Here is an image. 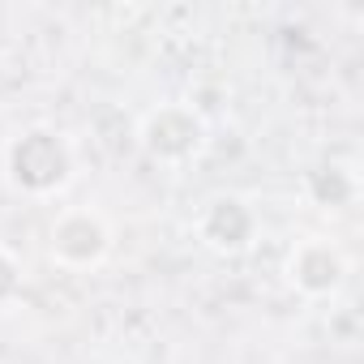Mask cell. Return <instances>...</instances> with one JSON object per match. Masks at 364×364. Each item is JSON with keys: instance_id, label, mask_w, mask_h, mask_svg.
I'll return each mask as SVG.
<instances>
[{"instance_id": "obj_2", "label": "cell", "mask_w": 364, "mask_h": 364, "mask_svg": "<svg viewBox=\"0 0 364 364\" xmlns=\"http://www.w3.org/2000/svg\"><path fill=\"white\" fill-rule=\"evenodd\" d=\"M137 146L163 167H185L206 150V120L189 103H159L141 116Z\"/></svg>"}, {"instance_id": "obj_5", "label": "cell", "mask_w": 364, "mask_h": 364, "mask_svg": "<svg viewBox=\"0 0 364 364\" xmlns=\"http://www.w3.org/2000/svg\"><path fill=\"white\" fill-rule=\"evenodd\" d=\"M198 240L210 253L236 257V253L253 249V240H257V210L236 193H219L198 215Z\"/></svg>"}, {"instance_id": "obj_3", "label": "cell", "mask_w": 364, "mask_h": 364, "mask_svg": "<svg viewBox=\"0 0 364 364\" xmlns=\"http://www.w3.org/2000/svg\"><path fill=\"white\" fill-rule=\"evenodd\" d=\"M283 274H287V287L300 291L304 300H334L351 279V257L330 236H304L291 245Z\"/></svg>"}, {"instance_id": "obj_4", "label": "cell", "mask_w": 364, "mask_h": 364, "mask_svg": "<svg viewBox=\"0 0 364 364\" xmlns=\"http://www.w3.org/2000/svg\"><path fill=\"white\" fill-rule=\"evenodd\" d=\"M48 253L60 270H95L112 253V228L90 206H69L52 219Z\"/></svg>"}, {"instance_id": "obj_6", "label": "cell", "mask_w": 364, "mask_h": 364, "mask_svg": "<svg viewBox=\"0 0 364 364\" xmlns=\"http://www.w3.org/2000/svg\"><path fill=\"white\" fill-rule=\"evenodd\" d=\"M304 193H309V202L321 206V210H347V206L355 202L360 185H355V171H351V167H343V163H321V167L304 171Z\"/></svg>"}, {"instance_id": "obj_7", "label": "cell", "mask_w": 364, "mask_h": 364, "mask_svg": "<svg viewBox=\"0 0 364 364\" xmlns=\"http://www.w3.org/2000/svg\"><path fill=\"white\" fill-rule=\"evenodd\" d=\"M22 283H26V270H22V262H18L9 249H0V309H5V304H14V300L22 296Z\"/></svg>"}, {"instance_id": "obj_1", "label": "cell", "mask_w": 364, "mask_h": 364, "mask_svg": "<svg viewBox=\"0 0 364 364\" xmlns=\"http://www.w3.org/2000/svg\"><path fill=\"white\" fill-rule=\"evenodd\" d=\"M5 176L26 198H52L73 180V146L65 133L35 124L5 146Z\"/></svg>"}]
</instances>
